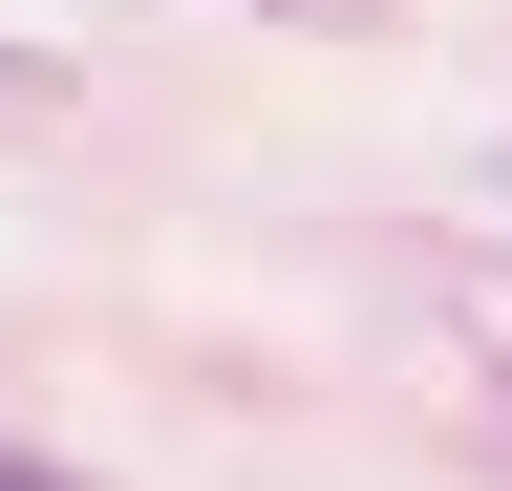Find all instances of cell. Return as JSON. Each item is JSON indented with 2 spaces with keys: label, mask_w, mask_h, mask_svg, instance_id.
Instances as JSON below:
<instances>
[{
  "label": "cell",
  "mask_w": 512,
  "mask_h": 491,
  "mask_svg": "<svg viewBox=\"0 0 512 491\" xmlns=\"http://www.w3.org/2000/svg\"><path fill=\"white\" fill-rule=\"evenodd\" d=\"M0 491H86V470H43V449H0Z\"/></svg>",
  "instance_id": "obj_1"
}]
</instances>
